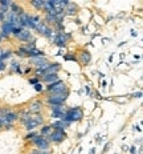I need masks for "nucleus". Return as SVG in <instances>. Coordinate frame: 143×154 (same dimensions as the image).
<instances>
[{
	"label": "nucleus",
	"mask_w": 143,
	"mask_h": 154,
	"mask_svg": "<svg viewBox=\"0 0 143 154\" xmlns=\"http://www.w3.org/2000/svg\"><path fill=\"white\" fill-rule=\"evenodd\" d=\"M84 110H82L81 106H73V108H68L65 112V118L64 121L69 123H73V122H78L84 118Z\"/></svg>",
	"instance_id": "f257e3e1"
},
{
	"label": "nucleus",
	"mask_w": 143,
	"mask_h": 154,
	"mask_svg": "<svg viewBox=\"0 0 143 154\" xmlns=\"http://www.w3.org/2000/svg\"><path fill=\"white\" fill-rule=\"evenodd\" d=\"M70 38H72V35L68 33V32H56L52 42H53L54 45H57L58 48H66L68 41H69Z\"/></svg>",
	"instance_id": "f03ea898"
},
{
	"label": "nucleus",
	"mask_w": 143,
	"mask_h": 154,
	"mask_svg": "<svg viewBox=\"0 0 143 154\" xmlns=\"http://www.w3.org/2000/svg\"><path fill=\"white\" fill-rule=\"evenodd\" d=\"M70 93H64V94H48L45 98V102L48 105H65L68 97Z\"/></svg>",
	"instance_id": "7ed1b4c3"
},
{
	"label": "nucleus",
	"mask_w": 143,
	"mask_h": 154,
	"mask_svg": "<svg viewBox=\"0 0 143 154\" xmlns=\"http://www.w3.org/2000/svg\"><path fill=\"white\" fill-rule=\"evenodd\" d=\"M31 142L33 143V145L37 147V150H40V151H48L50 149V143L47 139V137H43V135H40V134L36 135Z\"/></svg>",
	"instance_id": "20e7f679"
},
{
	"label": "nucleus",
	"mask_w": 143,
	"mask_h": 154,
	"mask_svg": "<svg viewBox=\"0 0 143 154\" xmlns=\"http://www.w3.org/2000/svg\"><path fill=\"white\" fill-rule=\"evenodd\" d=\"M47 139L49 141V143H56V145H58V143L64 142L66 139V133L65 131H60V130H53L47 137Z\"/></svg>",
	"instance_id": "39448f33"
},
{
	"label": "nucleus",
	"mask_w": 143,
	"mask_h": 154,
	"mask_svg": "<svg viewBox=\"0 0 143 154\" xmlns=\"http://www.w3.org/2000/svg\"><path fill=\"white\" fill-rule=\"evenodd\" d=\"M15 28V24L9 23V21H3L1 28H0V37L1 38H8L12 33V29Z\"/></svg>",
	"instance_id": "423d86ee"
},
{
	"label": "nucleus",
	"mask_w": 143,
	"mask_h": 154,
	"mask_svg": "<svg viewBox=\"0 0 143 154\" xmlns=\"http://www.w3.org/2000/svg\"><path fill=\"white\" fill-rule=\"evenodd\" d=\"M16 121H19V113L9 110V109H5V113L3 116V125L4 123H12L13 125Z\"/></svg>",
	"instance_id": "0eeeda50"
},
{
	"label": "nucleus",
	"mask_w": 143,
	"mask_h": 154,
	"mask_svg": "<svg viewBox=\"0 0 143 154\" xmlns=\"http://www.w3.org/2000/svg\"><path fill=\"white\" fill-rule=\"evenodd\" d=\"M77 61L81 64V65H89L90 61H92V53L89 50L86 49H82L80 53H78V57H77Z\"/></svg>",
	"instance_id": "6e6552de"
},
{
	"label": "nucleus",
	"mask_w": 143,
	"mask_h": 154,
	"mask_svg": "<svg viewBox=\"0 0 143 154\" xmlns=\"http://www.w3.org/2000/svg\"><path fill=\"white\" fill-rule=\"evenodd\" d=\"M44 109V102L43 101H40V100H37V101H33V102H31L29 104V106L27 108V110L31 114H40V112Z\"/></svg>",
	"instance_id": "1a4fd4ad"
},
{
	"label": "nucleus",
	"mask_w": 143,
	"mask_h": 154,
	"mask_svg": "<svg viewBox=\"0 0 143 154\" xmlns=\"http://www.w3.org/2000/svg\"><path fill=\"white\" fill-rule=\"evenodd\" d=\"M61 68L62 66L60 62H49V65L43 70V73H44V76L45 74H49V73H58L61 70Z\"/></svg>",
	"instance_id": "9d476101"
},
{
	"label": "nucleus",
	"mask_w": 143,
	"mask_h": 154,
	"mask_svg": "<svg viewBox=\"0 0 143 154\" xmlns=\"http://www.w3.org/2000/svg\"><path fill=\"white\" fill-rule=\"evenodd\" d=\"M17 40L19 41H21V42H28V41H31L32 38H33V35H32V32L29 31V29H23V31L20 32V35L17 36Z\"/></svg>",
	"instance_id": "9b49d317"
},
{
	"label": "nucleus",
	"mask_w": 143,
	"mask_h": 154,
	"mask_svg": "<svg viewBox=\"0 0 143 154\" xmlns=\"http://www.w3.org/2000/svg\"><path fill=\"white\" fill-rule=\"evenodd\" d=\"M60 80V77H58V73H49V74H45L44 77L40 78V82H43V84H52L54 81H58Z\"/></svg>",
	"instance_id": "f8f14e48"
},
{
	"label": "nucleus",
	"mask_w": 143,
	"mask_h": 154,
	"mask_svg": "<svg viewBox=\"0 0 143 154\" xmlns=\"http://www.w3.org/2000/svg\"><path fill=\"white\" fill-rule=\"evenodd\" d=\"M77 12H78V5L76 3H68V5L65 7V9H64V13L68 16H74V15H77Z\"/></svg>",
	"instance_id": "ddd939ff"
},
{
	"label": "nucleus",
	"mask_w": 143,
	"mask_h": 154,
	"mask_svg": "<svg viewBox=\"0 0 143 154\" xmlns=\"http://www.w3.org/2000/svg\"><path fill=\"white\" fill-rule=\"evenodd\" d=\"M48 109L50 113H65L66 106L65 105H48Z\"/></svg>",
	"instance_id": "4468645a"
},
{
	"label": "nucleus",
	"mask_w": 143,
	"mask_h": 154,
	"mask_svg": "<svg viewBox=\"0 0 143 154\" xmlns=\"http://www.w3.org/2000/svg\"><path fill=\"white\" fill-rule=\"evenodd\" d=\"M53 131V126L52 125H43L41 126V130H40V135H43V137H48V135L50 134Z\"/></svg>",
	"instance_id": "2eb2a0df"
},
{
	"label": "nucleus",
	"mask_w": 143,
	"mask_h": 154,
	"mask_svg": "<svg viewBox=\"0 0 143 154\" xmlns=\"http://www.w3.org/2000/svg\"><path fill=\"white\" fill-rule=\"evenodd\" d=\"M13 54H16L20 58H28V49H25L24 46H20L19 49L13 50Z\"/></svg>",
	"instance_id": "dca6fc26"
},
{
	"label": "nucleus",
	"mask_w": 143,
	"mask_h": 154,
	"mask_svg": "<svg viewBox=\"0 0 143 154\" xmlns=\"http://www.w3.org/2000/svg\"><path fill=\"white\" fill-rule=\"evenodd\" d=\"M37 126H39V123L35 122L33 119H29V121H28V122L24 125V129H25V130L29 133V131H33V130H35Z\"/></svg>",
	"instance_id": "f3484780"
},
{
	"label": "nucleus",
	"mask_w": 143,
	"mask_h": 154,
	"mask_svg": "<svg viewBox=\"0 0 143 154\" xmlns=\"http://www.w3.org/2000/svg\"><path fill=\"white\" fill-rule=\"evenodd\" d=\"M44 3H45L44 0H32V1H29V5L36 8L37 11H41L43 7H44Z\"/></svg>",
	"instance_id": "a211bd4d"
},
{
	"label": "nucleus",
	"mask_w": 143,
	"mask_h": 154,
	"mask_svg": "<svg viewBox=\"0 0 143 154\" xmlns=\"http://www.w3.org/2000/svg\"><path fill=\"white\" fill-rule=\"evenodd\" d=\"M12 54H13V50H11V49L4 50L3 54L0 56V61H3V62H4V60H7V58H11V57H12Z\"/></svg>",
	"instance_id": "6ab92c4d"
},
{
	"label": "nucleus",
	"mask_w": 143,
	"mask_h": 154,
	"mask_svg": "<svg viewBox=\"0 0 143 154\" xmlns=\"http://www.w3.org/2000/svg\"><path fill=\"white\" fill-rule=\"evenodd\" d=\"M24 48H25V49H28V50L35 49V48H36V38L33 37V38H32V40H31V41H28L27 44L24 45Z\"/></svg>",
	"instance_id": "aec40b11"
},
{
	"label": "nucleus",
	"mask_w": 143,
	"mask_h": 154,
	"mask_svg": "<svg viewBox=\"0 0 143 154\" xmlns=\"http://www.w3.org/2000/svg\"><path fill=\"white\" fill-rule=\"evenodd\" d=\"M20 65H21V64H20L19 61H15V60L11 61V64H9V72H13V73H15V70L17 69Z\"/></svg>",
	"instance_id": "412c9836"
},
{
	"label": "nucleus",
	"mask_w": 143,
	"mask_h": 154,
	"mask_svg": "<svg viewBox=\"0 0 143 154\" xmlns=\"http://www.w3.org/2000/svg\"><path fill=\"white\" fill-rule=\"evenodd\" d=\"M33 88H35V90L37 93H43L44 90H45V86H44L43 82H37L36 85H33Z\"/></svg>",
	"instance_id": "4be33fe9"
},
{
	"label": "nucleus",
	"mask_w": 143,
	"mask_h": 154,
	"mask_svg": "<svg viewBox=\"0 0 143 154\" xmlns=\"http://www.w3.org/2000/svg\"><path fill=\"white\" fill-rule=\"evenodd\" d=\"M50 117L54 119H64L65 118V113H50Z\"/></svg>",
	"instance_id": "5701e85b"
},
{
	"label": "nucleus",
	"mask_w": 143,
	"mask_h": 154,
	"mask_svg": "<svg viewBox=\"0 0 143 154\" xmlns=\"http://www.w3.org/2000/svg\"><path fill=\"white\" fill-rule=\"evenodd\" d=\"M64 60H65V61H76V62H78L77 61V57H76V56H74L73 53L72 54H64Z\"/></svg>",
	"instance_id": "b1692460"
},
{
	"label": "nucleus",
	"mask_w": 143,
	"mask_h": 154,
	"mask_svg": "<svg viewBox=\"0 0 143 154\" xmlns=\"http://www.w3.org/2000/svg\"><path fill=\"white\" fill-rule=\"evenodd\" d=\"M36 135H37V133H36L35 130H33V131H29V133H28V134L24 137V139H25V141H32V139L35 138Z\"/></svg>",
	"instance_id": "393cba45"
},
{
	"label": "nucleus",
	"mask_w": 143,
	"mask_h": 154,
	"mask_svg": "<svg viewBox=\"0 0 143 154\" xmlns=\"http://www.w3.org/2000/svg\"><path fill=\"white\" fill-rule=\"evenodd\" d=\"M23 31V28H20V27H15L13 29H12V33L11 36H13V37H17V36L20 35V32Z\"/></svg>",
	"instance_id": "a878e982"
},
{
	"label": "nucleus",
	"mask_w": 143,
	"mask_h": 154,
	"mask_svg": "<svg viewBox=\"0 0 143 154\" xmlns=\"http://www.w3.org/2000/svg\"><path fill=\"white\" fill-rule=\"evenodd\" d=\"M28 82L31 85H36L37 82H40V80L37 78V77H31V78H28Z\"/></svg>",
	"instance_id": "bb28decb"
},
{
	"label": "nucleus",
	"mask_w": 143,
	"mask_h": 154,
	"mask_svg": "<svg viewBox=\"0 0 143 154\" xmlns=\"http://www.w3.org/2000/svg\"><path fill=\"white\" fill-rule=\"evenodd\" d=\"M3 127H4V129H5V130H9V129H13V127H15V126H13L12 123H4V125H3Z\"/></svg>",
	"instance_id": "cd10ccee"
},
{
	"label": "nucleus",
	"mask_w": 143,
	"mask_h": 154,
	"mask_svg": "<svg viewBox=\"0 0 143 154\" xmlns=\"http://www.w3.org/2000/svg\"><path fill=\"white\" fill-rule=\"evenodd\" d=\"M129 151H130V154H136V146L132 145L131 147H129Z\"/></svg>",
	"instance_id": "c85d7f7f"
},
{
	"label": "nucleus",
	"mask_w": 143,
	"mask_h": 154,
	"mask_svg": "<svg viewBox=\"0 0 143 154\" xmlns=\"http://www.w3.org/2000/svg\"><path fill=\"white\" fill-rule=\"evenodd\" d=\"M7 69V64L3 61H0V72H3V70Z\"/></svg>",
	"instance_id": "c756f323"
},
{
	"label": "nucleus",
	"mask_w": 143,
	"mask_h": 154,
	"mask_svg": "<svg viewBox=\"0 0 143 154\" xmlns=\"http://www.w3.org/2000/svg\"><path fill=\"white\" fill-rule=\"evenodd\" d=\"M101 88H102V89H106V88H107V81H106V80H102V82H101Z\"/></svg>",
	"instance_id": "7c9ffc66"
},
{
	"label": "nucleus",
	"mask_w": 143,
	"mask_h": 154,
	"mask_svg": "<svg viewBox=\"0 0 143 154\" xmlns=\"http://www.w3.org/2000/svg\"><path fill=\"white\" fill-rule=\"evenodd\" d=\"M132 97H138V98H140V97H142V92H136V93H134V94H132Z\"/></svg>",
	"instance_id": "2f4dec72"
},
{
	"label": "nucleus",
	"mask_w": 143,
	"mask_h": 154,
	"mask_svg": "<svg viewBox=\"0 0 143 154\" xmlns=\"http://www.w3.org/2000/svg\"><path fill=\"white\" fill-rule=\"evenodd\" d=\"M109 147H110V143H106V145H105V149H103V151H102V153H106V151L109 150Z\"/></svg>",
	"instance_id": "473e14b6"
},
{
	"label": "nucleus",
	"mask_w": 143,
	"mask_h": 154,
	"mask_svg": "<svg viewBox=\"0 0 143 154\" xmlns=\"http://www.w3.org/2000/svg\"><path fill=\"white\" fill-rule=\"evenodd\" d=\"M31 68H27V69H25V70H24V72H23V74H29V73H31Z\"/></svg>",
	"instance_id": "72a5a7b5"
},
{
	"label": "nucleus",
	"mask_w": 143,
	"mask_h": 154,
	"mask_svg": "<svg viewBox=\"0 0 143 154\" xmlns=\"http://www.w3.org/2000/svg\"><path fill=\"white\" fill-rule=\"evenodd\" d=\"M31 154H40V150H37V149H33Z\"/></svg>",
	"instance_id": "f704fd0d"
},
{
	"label": "nucleus",
	"mask_w": 143,
	"mask_h": 154,
	"mask_svg": "<svg viewBox=\"0 0 143 154\" xmlns=\"http://www.w3.org/2000/svg\"><path fill=\"white\" fill-rule=\"evenodd\" d=\"M40 154H52V151L48 150V151H40Z\"/></svg>",
	"instance_id": "c9c22d12"
},
{
	"label": "nucleus",
	"mask_w": 143,
	"mask_h": 154,
	"mask_svg": "<svg viewBox=\"0 0 143 154\" xmlns=\"http://www.w3.org/2000/svg\"><path fill=\"white\" fill-rule=\"evenodd\" d=\"M136 35H138V32H135L134 29H132V31H131V36H134V37H135Z\"/></svg>",
	"instance_id": "e433bc0d"
},
{
	"label": "nucleus",
	"mask_w": 143,
	"mask_h": 154,
	"mask_svg": "<svg viewBox=\"0 0 143 154\" xmlns=\"http://www.w3.org/2000/svg\"><path fill=\"white\" fill-rule=\"evenodd\" d=\"M86 94H90V89H89V86H86Z\"/></svg>",
	"instance_id": "4c0bfd02"
},
{
	"label": "nucleus",
	"mask_w": 143,
	"mask_h": 154,
	"mask_svg": "<svg viewBox=\"0 0 143 154\" xmlns=\"http://www.w3.org/2000/svg\"><path fill=\"white\" fill-rule=\"evenodd\" d=\"M90 154H96V149H94V147L93 149H90Z\"/></svg>",
	"instance_id": "58836bf2"
},
{
	"label": "nucleus",
	"mask_w": 143,
	"mask_h": 154,
	"mask_svg": "<svg viewBox=\"0 0 143 154\" xmlns=\"http://www.w3.org/2000/svg\"><path fill=\"white\" fill-rule=\"evenodd\" d=\"M122 149H123V151H129V147L127 146H123Z\"/></svg>",
	"instance_id": "ea45409f"
},
{
	"label": "nucleus",
	"mask_w": 143,
	"mask_h": 154,
	"mask_svg": "<svg viewBox=\"0 0 143 154\" xmlns=\"http://www.w3.org/2000/svg\"><path fill=\"white\" fill-rule=\"evenodd\" d=\"M3 52H4V50L1 49V48H0V56H1V54H3Z\"/></svg>",
	"instance_id": "a19ab883"
},
{
	"label": "nucleus",
	"mask_w": 143,
	"mask_h": 154,
	"mask_svg": "<svg viewBox=\"0 0 143 154\" xmlns=\"http://www.w3.org/2000/svg\"><path fill=\"white\" fill-rule=\"evenodd\" d=\"M1 40H3V38H1V37H0V42H1Z\"/></svg>",
	"instance_id": "79ce46f5"
},
{
	"label": "nucleus",
	"mask_w": 143,
	"mask_h": 154,
	"mask_svg": "<svg viewBox=\"0 0 143 154\" xmlns=\"http://www.w3.org/2000/svg\"><path fill=\"white\" fill-rule=\"evenodd\" d=\"M0 13H1V8H0Z\"/></svg>",
	"instance_id": "37998d69"
}]
</instances>
